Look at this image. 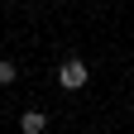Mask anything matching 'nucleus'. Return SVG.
<instances>
[{"label": "nucleus", "instance_id": "nucleus-1", "mask_svg": "<svg viewBox=\"0 0 134 134\" xmlns=\"http://www.w3.org/2000/svg\"><path fill=\"white\" fill-rule=\"evenodd\" d=\"M58 81H62L67 91L86 86V81H91V67H86V58H62V67H58Z\"/></svg>", "mask_w": 134, "mask_h": 134}, {"label": "nucleus", "instance_id": "nucleus-2", "mask_svg": "<svg viewBox=\"0 0 134 134\" xmlns=\"http://www.w3.org/2000/svg\"><path fill=\"white\" fill-rule=\"evenodd\" d=\"M43 129H48V115H43V110H24L19 134H43Z\"/></svg>", "mask_w": 134, "mask_h": 134}, {"label": "nucleus", "instance_id": "nucleus-3", "mask_svg": "<svg viewBox=\"0 0 134 134\" xmlns=\"http://www.w3.org/2000/svg\"><path fill=\"white\" fill-rule=\"evenodd\" d=\"M14 77H19V67H14L10 58H0V86H14Z\"/></svg>", "mask_w": 134, "mask_h": 134}]
</instances>
